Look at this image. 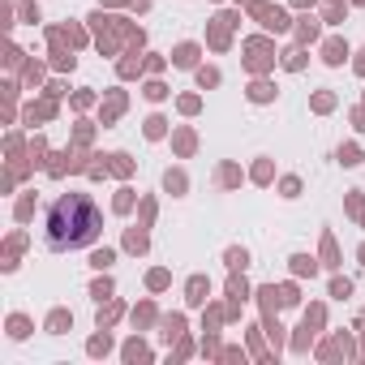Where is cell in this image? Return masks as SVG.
Listing matches in <instances>:
<instances>
[{
  "label": "cell",
  "instance_id": "1",
  "mask_svg": "<svg viewBox=\"0 0 365 365\" xmlns=\"http://www.w3.org/2000/svg\"><path fill=\"white\" fill-rule=\"evenodd\" d=\"M103 232V215L91 194H61L43 215V241L52 254H78L91 250Z\"/></svg>",
  "mask_w": 365,
  "mask_h": 365
}]
</instances>
